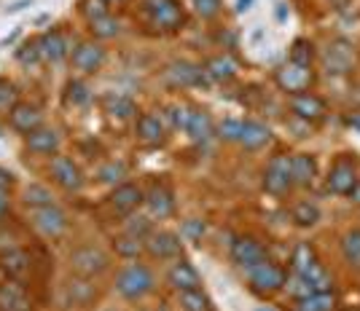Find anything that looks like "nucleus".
Instances as JSON below:
<instances>
[{"instance_id": "nucleus-1", "label": "nucleus", "mask_w": 360, "mask_h": 311, "mask_svg": "<svg viewBox=\"0 0 360 311\" xmlns=\"http://www.w3.org/2000/svg\"><path fill=\"white\" fill-rule=\"evenodd\" d=\"M153 271L143 263H129L116 274V293L124 300H143L153 293Z\"/></svg>"}, {"instance_id": "nucleus-2", "label": "nucleus", "mask_w": 360, "mask_h": 311, "mask_svg": "<svg viewBox=\"0 0 360 311\" xmlns=\"http://www.w3.org/2000/svg\"><path fill=\"white\" fill-rule=\"evenodd\" d=\"M68 266H70V274H75V277L94 279V277L105 274L108 268H110V258H108L105 250H100L94 244H84V247H75L70 252Z\"/></svg>"}, {"instance_id": "nucleus-3", "label": "nucleus", "mask_w": 360, "mask_h": 311, "mask_svg": "<svg viewBox=\"0 0 360 311\" xmlns=\"http://www.w3.org/2000/svg\"><path fill=\"white\" fill-rule=\"evenodd\" d=\"M245 274H248V284H250V290L258 293V296L280 293V290L288 284L285 268L277 266V263H271V260H261V263H255L253 268H248Z\"/></svg>"}, {"instance_id": "nucleus-4", "label": "nucleus", "mask_w": 360, "mask_h": 311, "mask_svg": "<svg viewBox=\"0 0 360 311\" xmlns=\"http://www.w3.org/2000/svg\"><path fill=\"white\" fill-rule=\"evenodd\" d=\"M358 180L360 178H358V159H355V153H339L333 159V164H330L326 185L336 196H349V191L355 188Z\"/></svg>"}, {"instance_id": "nucleus-5", "label": "nucleus", "mask_w": 360, "mask_h": 311, "mask_svg": "<svg viewBox=\"0 0 360 311\" xmlns=\"http://www.w3.org/2000/svg\"><path fill=\"white\" fill-rule=\"evenodd\" d=\"M274 84H277L280 91L296 97V94H304V91L312 89V84H315V70H312V67H304V65H296V62H285V65L277 67Z\"/></svg>"}, {"instance_id": "nucleus-6", "label": "nucleus", "mask_w": 360, "mask_h": 311, "mask_svg": "<svg viewBox=\"0 0 360 311\" xmlns=\"http://www.w3.org/2000/svg\"><path fill=\"white\" fill-rule=\"evenodd\" d=\"M165 81L172 86V89H191V86H207L210 84V75L205 73L202 65H194V62H169L165 70Z\"/></svg>"}, {"instance_id": "nucleus-7", "label": "nucleus", "mask_w": 360, "mask_h": 311, "mask_svg": "<svg viewBox=\"0 0 360 311\" xmlns=\"http://www.w3.org/2000/svg\"><path fill=\"white\" fill-rule=\"evenodd\" d=\"M293 188V178H290V156L288 153H277L271 156L266 169H264V191L269 196H285Z\"/></svg>"}, {"instance_id": "nucleus-8", "label": "nucleus", "mask_w": 360, "mask_h": 311, "mask_svg": "<svg viewBox=\"0 0 360 311\" xmlns=\"http://www.w3.org/2000/svg\"><path fill=\"white\" fill-rule=\"evenodd\" d=\"M30 220H32V228L44 239H51V241L60 239L62 234L68 231V215H65L57 204L30 209Z\"/></svg>"}, {"instance_id": "nucleus-9", "label": "nucleus", "mask_w": 360, "mask_h": 311, "mask_svg": "<svg viewBox=\"0 0 360 311\" xmlns=\"http://www.w3.org/2000/svg\"><path fill=\"white\" fill-rule=\"evenodd\" d=\"M97 284L86 277H75L70 274V279L62 284V300H65V306H70V309H86L91 306L94 300H97Z\"/></svg>"}, {"instance_id": "nucleus-10", "label": "nucleus", "mask_w": 360, "mask_h": 311, "mask_svg": "<svg viewBox=\"0 0 360 311\" xmlns=\"http://www.w3.org/2000/svg\"><path fill=\"white\" fill-rule=\"evenodd\" d=\"M49 172H51V180L60 185L62 191L78 193L84 188V172H81L78 164H75L73 159H68V156H54Z\"/></svg>"}, {"instance_id": "nucleus-11", "label": "nucleus", "mask_w": 360, "mask_h": 311, "mask_svg": "<svg viewBox=\"0 0 360 311\" xmlns=\"http://www.w3.org/2000/svg\"><path fill=\"white\" fill-rule=\"evenodd\" d=\"M70 65L84 75L97 73L105 65V48L97 44V41H84V44H78L70 51Z\"/></svg>"}, {"instance_id": "nucleus-12", "label": "nucleus", "mask_w": 360, "mask_h": 311, "mask_svg": "<svg viewBox=\"0 0 360 311\" xmlns=\"http://www.w3.org/2000/svg\"><path fill=\"white\" fill-rule=\"evenodd\" d=\"M143 244H146V252L156 260L180 258V252H183V241L172 231H150L148 237L143 239Z\"/></svg>"}, {"instance_id": "nucleus-13", "label": "nucleus", "mask_w": 360, "mask_h": 311, "mask_svg": "<svg viewBox=\"0 0 360 311\" xmlns=\"http://www.w3.org/2000/svg\"><path fill=\"white\" fill-rule=\"evenodd\" d=\"M323 62H326V70L333 75H345L352 70L355 65V51H352V44L345 41V38H336L330 41L326 54H323Z\"/></svg>"}, {"instance_id": "nucleus-14", "label": "nucleus", "mask_w": 360, "mask_h": 311, "mask_svg": "<svg viewBox=\"0 0 360 311\" xmlns=\"http://www.w3.org/2000/svg\"><path fill=\"white\" fill-rule=\"evenodd\" d=\"M290 113H293L299 121H304V124H317V121L326 119L328 107H326V102H323L317 94L304 91V94L290 97Z\"/></svg>"}, {"instance_id": "nucleus-15", "label": "nucleus", "mask_w": 360, "mask_h": 311, "mask_svg": "<svg viewBox=\"0 0 360 311\" xmlns=\"http://www.w3.org/2000/svg\"><path fill=\"white\" fill-rule=\"evenodd\" d=\"M231 260H234V266H240L248 271V268H253L255 263L266 260V250H264V244L255 241L253 237H237L231 241Z\"/></svg>"}, {"instance_id": "nucleus-16", "label": "nucleus", "mask_w": 360, "mask_h": 311, "mask_svg": "<svg viewBox=\"0 0 360 311\" xmlns=\"http://www.w3.org/2000/svg\"><path fill=\"white\" fill-rule=\"evenodd\" d=\"M8 126H11L14 132L27 137L30 132H35V129L44 126V113H41V107H35V105L19 102L14 110L8 113Z\"/></svg>"}, {"instance_id": "nucleus-17", "label": "nucleus", "mask_w": 360, "mask_h": 311, "mask_svg": "<svg viewBox=\"0 0 360 311\" xmlns=\"http://www.w3.org/2000/svg\"><path fill=\"white\" fill-rule=\"evenodd\" d=\"M108 201H110V207L116 209V212H121V215H132V212L146 201V191H143L140 185H135V183H119V185L113 188Z\"/></svg>"}, {"instance_id": "nucleus-18", "label": "nucleus", "mask_w": 360, "mask_h": 311, "mask_svg": "<svg viewBox=\"0 0 360 311\" xmlns=\"http://www.w3.org/2000/svg\"><path fill=\"white\" fill-rule=\"evenodd\" d=\"M143 204L148 207L150 218L165 220V218H169L175 212V196H172V191L167 188L165 183H153L148 191H146V201Z\"/></svg>"}, {"instance_id": "nucleus-19", "label": "nucleus", "mask_w": 360, "mask_h": 311, "mask_svg": "<svg viewBox=\"0 0 360 311\" xmlns=\"http://www.w3.org/2000/svg\"><path fill=\"white\" fill-rule=\"evenodd\" d=\"M0 311H32V300L19 279L0 282Z\"/></svg>"}, {"instance_id": "nucleus-20", "label": "nucleus", "mask_w": 360, "mask_h": 311, "mask_svg": "<svg viewBox=\"0 0 360 311\" xmlns=\"http://www.w3.org/2000/svg\"><path fill=\"white\" fill-rule=\"evenodd\" d=\"M150 16V25L159 32H178L186 25V11L180 6V0H169L167 6H162L159 11H153Z\"/></svg>"}, {"instance_id": "nucleus-21", "label": "nucleus", "mask_w": 360, "mask_h": 311, "mask_svg": "<svg viewBox=\"0 0 360 311\" xmlns=\"http://www.w3.org/2000/svg\"><path fill=\"white\" fill-rule=\"evenodd\" d=\"M135 134L143 145H150V148H153V145H162V143L167 140L165 124H162L159 116H153V113H143V116L137 119Z\"/></svg>"}, {"instance_id": "nucleus-22", "label": "nucleus", "mask_w": 360, "mask_h": 311, "mask_svg": "<svg viewBox=\"0 0 360 311\" xmlns=\"http://www.w3.org/2000/svg\"><path fill=\"white\" fill-rule=\"evenodd\" d=\"M167 282L178 290V293H188V290H199L202 287V277L188 260H178L175 266L167 271Z\"/></svg>"}, {"instance_id": "nucleus-23", "label": "nucleus", "mask_w": 360, "mask_h": 311, "mask_svg": "<svg viewBox=\"0 0 360 311\" xmlns=\"http://www.w3.org/2000/svg\"><path fill=\"white\" fill-rule=\"evenodd\" d=\"M290 178H293V185L309 188L317 178L315 156H312V153H293V156H290Z\"/></svg>"}, {"instance_id": "nucleus-24", "label": "nucleus", "mask_w": 360, "mask_h": 311, "mask_svg": "<svg viewBox=\"0 0 360 311\" xmlns=\"http://www.w3.org/2000/svg\"><path fill=\"white\" fill-rule=\"evenodd\" d=\"M38 51H41V62L49 65H57L68 57V44H65V35L60 30H49L38 38Z\"/></svg>"}, {"instance_id": "nucleus-25", "label": "nucleus", "mask_w": 360, "mask_h": 311, "mask_svg": "<svg viewBox=\"0 0 360 311\" xmlns=\"http://www.w3.org/2000/svg\"><path fill=\"white\" fill-rule=\"evenodd\" d=\"M25 145L30 153H38V156H51L60 150V134L57 129H49V126H41L25 137Z\"/></svg>"}, {"instance_id": "nucleus-26", "label": "nucleus", "mask_w": 360, "mask_h": 311, "mask_svg": "<svg viewBox=\"0 0 360 311\" xmlns=\"http://www.w3.org/2000/svg\"><path fill=\"white\" fill-rule=\"evenodd\" d=\"M271 132L266 124L261 121H242V134H240V145L245 150H261L264 145H269Z\"/></svg>"}, {"instance_id": "nucleus-27", "label": "nucleus", "mask_w": 360, "mask_h": 311, "mask_svg": "<svg viewBox=\"0 0 360 311\" xmlns=\"http://www.w3.org/2000/svg\"><path fill=\"white\" fill-rule=\"evenodd\" d=\"M186 134H188L194 143L205 145L212 134H215V124H212L210 113H207V110H191L188 124H186Z\"/></svg>"}, {"instance_id": "nucleus-28", "label": "nucleus", "mask_w": 360, "mask_h": 311, "mask_svg": "<svg viewBox=\"0 0 360 311\" xmlns=\"http://www.w3.org/2000/svg\"><path fill=\"white\" fill-rule=\"evenodd\" d=\"M205 73L210 75V81L226 84V81H231L234 75L240 73V65L234 62V57H229V54H215V57H210V60L205 62Z\"/></svg>"}, {"instance_id": "nucleus-29", "label": "nucleus", "mask_w": 360, "mask_h": 311, "mask_svg": "<svg viewBox=\"0 0 360 311\" xmlns=\"http://www.w3.org/2000/svg\"><path fill=\"white\" fill-rule=\"evenodd\" d=\"M0 268H3V274L8 279H22L30 271V255L22 250V247H16V250L0 255Z\"/></svg>"}, {"instance_id": "nucleus-30", "label": "nucleus", "mask_w": 360, "mask_h": 311, "mask_svg": "<svg viewBox=\"0 0 360 311\" xmlns=\"http://www.w3.org/2000/svg\"><path fill=\"white\" fill-rule=\"evenodd\" d=\"M103 107H105L108 116H113V119H132V116H137L135 100H129L124 94H105L103 97Z\"/></svg>"}, {"instance_id": "nucleus-31", "label": "nucleus", "mask_w": 360, "mask_h": 311, "mask_svg": "<svg viewBox=\"0 0 360 311\" xmlns=\"http://www.w3.org/2000/svg\"><path fill=\"white\" fill-rule=\"evenodd\" d=\"M333 309H336V296L333 293H312V296L293 300V311H333Z\"/></svg>"}, {"instance_id": "nucleus-32", "label": "nucleus", "mask_w": 360, "mask_h": 311, "mask_svg": "<svg viewBox=\"0 0 360 311\" xmlns=\"http://www.w3.org/2000/svg\"><path fill=\"white\" fill-rule=\"evenodd\" d=\"M89 100H91V91L84 81H78V78L68 81V86L62 91V102L68 105V107H84Z\"/></svg>"}, {"instance_id": "nucleus-33", "label": "nucleus", "mask_w": 360, "mask_h": 311, "mask_svg": "<svg viewBox=\"0 0 360 311\" xmlns=\"http://www.w3.org/2000/svg\"><path fill=\"white\" fill-rule=\"evenodd\" d=\"M342 258L349 268L360 271V228H352L342 237Z\"/></svg>"}, {"instance_id": "nucleus-34", "label": "nucleus", "mask_w": 360, "mask_h": 311, "mask_svg": "<svg viewBox=\"0 0 360 311\" xmlns=\"http://www.w3.org/2000/svg\"><path fill=\"white\" fill-rule=\"evenodd\" d=\"M315 57V44L307 41V38H296L293 46H290V51H288V62H296V65H304V67H312Z\"/></svg>"}, {"instance_id": "nucleus-35", "label": "nucleus", "mask_w": 360, "mask_h": 311, "mask_svg": "<svg viewBox=\"0 0 360 311\" xmlns=\"http://www.w3.org/2000/svg\"><path fill=\"white\" fill-rule=\"evenodd\" d=\"M315 263H317V255H315V250H312V244H307V241L296 244V250L290 255V268H293V274H307Z\"/></svg>"}, {"instance_id": "nucleus-36", "label": "nucleus", "mask_w": 360, "mask_h": 311, "mask_svg": "<svg viewBox=\"0 0 360 311\" xmlns=\"http://www.w3.org/2000/svg\"><path fill=\"white\" fill-rule=\"evenodd\" d=\"M113 250H116V255H119V258H127V260H137V258L146 252V244H143V239L124 234V237L113 239Z\"/></svg>"}, {"instance_id": "nucleus-37", "label": "nucleus", "mask_w": 360, "mask_h": 311, "mask_svg": "<svg viewBox=\"0 0 360 311\" xmlns=\"http://www.w3.org/2000/svg\"><path fill=\"white\" fill-rule=\"evenodd\" d=\"M301 277L312 284V290H315V293H333V279H330V274L326 271V266H323L320 260H317L315 266L309 268L307 274H301Z\"/></svg>"}, {"instance_id": "nucleus-38", "label": "nucleus", "mask_w": 360, "mask_h": 311, "mask_svg": "<svg viewBox=\"0 0 360 311\" xmlns=\"http://www.w3.org/2000/svg\"><path fill=\"white\" fill-rule=\"evenodd\" d=\"M290 218H293V223L301 225V228H312V225H317V220H320V209H317V204H312V201H299L296 207L290 209Z\"/></svg>"}, {"instance_id": "nucleus-39", "label": "nucleus", "mask_w": 360, "mask_h": 311, "mask_svg": "<svg viewBox=\"0 0 360 311\" xmlns=\"http://www.w3.org/2000/svg\"><path fill=\"white\" fill-rule=\"evenodd\" d=\"M89 30L97 41H108V38H116V35H119L121 25H119V19H113V16L108 14V16H103V19L89 22Z\"/></svg>"}, {"instance_id": "nucleus-40", "label": "nucleus", "mask_w": 360, "mask_h": 311, "mask_svg": "<svg viewBox=\"0 0 360 311\" xmlns=\"http://www.w3.org/2000/svg\"><path fill=\"white\" fill-rule=\"evenodd\" d=\"M180 303L186 311H212V300L207 298V293L199 287V290H188V293H180Z\"/></svg>"}, {"instance_id": "nucleus-41", "label": "nucleus", "mask_w": 360, "mask_h": 311, "mask_svg": "<svg viewBox=\"0 0 360 311\" xmlns=\"http://www.w3.org/2000/svg\"><path fill=\"white\" fill-rule=\"evenodd\" d=\"M49 204H54V196H51V191L46 185H30L25 191V207L38 209V207H49Z\"/></svg>"}, {"instance_id": "nucleus-42", "label": "nucleus", "mask_w": 360, "mask_h": 311, "mask_svg": "<svg viewBox=\"0 0 360 311\" xmlns=\"http://www.w3.org/2000/svg\"><path fill=\"white\" fill-rule=\"evenodd\" d=\"M16 97H19V91H16L14 84L8 78H0V116H8L16 105H19Z\"/></svg>"}, {"instance_id": "nucleus-43", "label": "nucleus", "mask_w": 360, "mask_h": 311, "mask_svg": "<svg viewBox=\"0 0 360 311\" xmlns=\"http://www.w3.org/2000/svg\"><path fill=\"white\" fill-rule=\"evenodd\" d=\"M97 178H100V183H121V180L127 178V166L121 161H108L100 166V172H97Z\"/></svg>"}, {"instance_id": "nucleus-44", "label": "nucleus", "mask_w": 360, "mask_h": 311, "mask_svg": "<svg viewBox=\"0 0 360 311\" xmlns=\"http://www.w3.org/2000/svg\"><path fill=\"white\" fill-rule=\"evenodd\" d=\"M205 231H207V223L199 220V218H191V220H186L180 225V237L186 241H202Z\"/></svg>"}, {"instance_id": "nucleus-45", "label": "nucleus", "mask_w": 360, "mask_h": 311, "mask_svg": "<svg viewBox=\"0 0 360 311\" xmlns=\"http://www.w3.org/2000/svg\"><path fill=\"white\" fill-rule=\"evenodd\" d=\"M81 11H84V16H86L89 22H94V19L108 16L110 3H108V0H81Z\"/></svg>"}, {"instance_id": "nucleus-46", "label": "nucleus", "mask_w": 360, "mask_h": 311, "mask_svg": "<svg viewBox=\"0 0 360 311\" xmlns=\"http://www.w3.org/2000/svg\"><path fill=\"white\" fill-rule=\"evenodd\" d=\"M188 116H191V110H188L186 105H169V107H167V119H169V126H172V129H183V132H186Z\"/></svg>"}, {"instance_id": "nucleus-47", "label": "nucleus", "mask_w": 360, "mask_h": 311, "mask_svg": "<svg viewBox=\"0 0 360 311\" xmlns=\"http://www.w3.org/2000/svg\"><path fill=\"white\" fill-rule=\"evenodd\" d=\"M16 60L22 62V65H38L41 62V51H38V38L35 41H27L25 46H19L16 48Z\"/></svg>"}, {"instance_id": "nucleus-48", "label": "nucleus", "mask_w": 360, "mask_h": 311, "mask_svg": "<svg viewBox=\"0 0 360 311\" xmlns=\"http://www.w3.org/2000/svg\"><path fill=\"white\" fill-rule=\"evenodd\" d=\"M215 134L221 137V140H226V143H240V134H242V121L237 119H226L218 129H215Z\"/></svg>"}, {"instance_id": "nucleus-49", "label": "nucleus", "mask_w": 360, "mask_h": 311, "mask_svg": "<svg viewBox=\"0 0 360 311\" xmlns=\"http://www.w3.org/2000/svg\"><path fill=\"white\" fill-rule=\"evenodd\" d=\"M153 231L150 228V220L146 218V215H137V218H129V223H127V234L129 237H137V239H146Z\"/></svg>"}, {"instance_id": "nucleus-50", "label": "nucleus", "mask_w": 360, "mask_h": 311, "mask_svg": "<svg viewBox=\"0 0 360 311\" xmlns=\"http://www.w3.org/2000/svg\"><path fill=\"white\" fill-rule=\"evenodd\" d=\"M288 290H290L293 300H296V298H307V296H312V293H315V290H312V284L304 279L301 274H293V279H288Z\"/></svg>"}, {"instance_id": "nucleus-51", "label": "nucleus", "mask_w": 360, "mask_h": 311, "mask_svg": "<svg viewBox=\"0 0 360 311\" xmlns=\"http://www.w3.org/2000/svg\"><path fill=\"white\" fill-rule=\"evenodd\" d=\"M194 11L202 19H212L221 11V0H194Z\"/></svg>"}, {"instance_id": "nucleus-52", "label": "nucleus", "mask_w": 360, "mask_h": 311, "mask_svg": "<svg viewBox=\"0 0 360 311\" xmlns=\"http://www.w3.org/2000/svg\"><path fill=\"white\" fill-rule=\"evenodd\" d=\"M19 244H16V237L11 231H6V228H0V255H6V252L16 250Z\"/></svg>"}, {"instance_id": "nucleus-53", "label": "nucleus", "mask_w": 360, "mask_h": 311, "mask_svg": "<svg viewBox=\"0 0 360 311\" xmlns=\"http://www.w3.org/2000/svg\"><path fill=\"white\" fill-rule=\"evenodd\" d=\"M11 188H14V175L0 166V193H8Z\"/></svg>"}, {"instance_id": "nucleus-54", "label": "nucleus", "mask_w": 360, "mask_h": 311, "mask_svg": "<svg viewBox=\"0 0 360 311\" xmlns=\"http://www.w3.org/2000/svg\"><path fill=\"white\" fill-rule=\"evenodd\" d=\"M8 209H11V204H8V193H0V223L6 220Z\"/></svg>"}, {"instance_id": "nucleus-55", "label": "nucleus", "mask_w": 360, "mask_h": 311, "mask_svg": "<svg viewBox=\"0 0 360 311\" xmlns=\"http://www.w3.org/2000/svg\"><path fill=\"white\" fill-rule=\"evenodd\" d=\"M27 6H32V0H16L14 6H8V14H19V11H25Z\"/></svg>"}, {"instance_id": "nucleus-56", "label": "nucleus", "mask_w": 360, "mask_h": 311, "mask_svg": "<svg viewBox=\"0 0 360 311\" xmlns=\"http://www.w3.org/2000/svg\"><path fill=\"white\" fill-rule=\"evenodd\" d=\"M277 19H280V22H285V19H288V6H285V3H277Z\"/></svg>"}, {"instance_id": "nucleus-57", "label": "nucleus", "mask_w": 360, "mask_h": 311, "mask_svg": "<svg viewBox=\"0 0 360 311\" xmlns=\"http://www.w3.org/2000/svg\"><path fill=\"white\" fill-rule=\"evenodd\" d=\"M253 6V0H237V14H245Z\"/></svg>"}, {"instance_id": "nucleus-58", "label": "nucleus", "mask_w": 360, "mask_h": 311, "mask_svg": "<svg viewBox=\"0 0 360 311\" xmlns=\"http://www.w3.org/2000/svg\"><path fill=\"white\" fill-rule=\"evenodd\" d=\"M349 199H352L355 204H360V180H358V183H355V188L349 191Z\"/></svg>"}, {"instance_id": "nucleus-59", "label": "nucleus", "mask_w": 360, "mask_h": 311, "mask_svg": "<svg viewBox=\"0 0 360 311\" xmlns=\"http://www.w3.org/2000/svg\"><path fill=\"white\" fill-rule=\"evenodd\" d=\"M16 38H19V30L16 32H11V35H8V38H6V41H3V46H8V44H14Z\"/></svg>"}, {"instance_id": "nucleus-60", "label": "nucleus", "mask_w": 360, "mask_h": 311, "mask_svg": "<svg viewBox=\"0 0 360 311\" xmlns=\"http://www.w3.org/2000/svg\"><path fill=\"white\" fill-rule=\"evenodd\" d=\"M255 311H271V309H264V306H261V309H255Z\"/></svg>"}, {"instance_id": "nucleus-61", "label": "nucleus", "mask_w": 360, "mask_h": 311, "mask_svg": "<svg viewBox=\"0 0 360 311\" xmlns=\"http://www.w3.org/2000/svg\"><path fill=\"white\" fill-rule=\"evenodd\" d=\"M108 3H121V0H108Z\"/></svg>"}]
</instances>
